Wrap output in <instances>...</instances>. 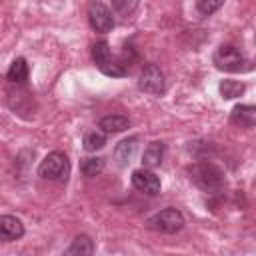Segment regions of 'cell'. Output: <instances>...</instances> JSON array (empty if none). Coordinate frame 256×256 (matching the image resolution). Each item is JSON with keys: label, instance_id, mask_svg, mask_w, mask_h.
Masks as SVG:
<instances>
[{"label": "cell", "instance_id": "1", "mask_svg": "<svg viewBox=\"0 0 256 256\" xmlns=\"http://www.w3.org/2000/svg\"><path fill=\"white\" fill-rule=\"evenodd\" d=\"M182 226H184V216L176 208H164L146 220V228L154 232H162V234H174L182 230Z\"/></svg>", "mask_w": 256, "mask_h": 256}, {"label": "cell", "instance_id": "2", "mask_svg": "<svg viewBox=\"0 0 256 256\" xmlns=\"http://www.w3.org/2000/svg\"><path fill=\"white\" fill-rule=\"evenodd\" d=\"M38 174L44 178V180H66L68 174H70V162L66 158L64 152H50L48 156H44V160L40 162L38 166Z\"/></svg>", "mask_w": 256, "mask_h": 256}, {"label": "cell", "instance_id": "3", "mask_svg": "<svg viewBox=\"0 0 256 256\" xmlns=\"http://www.w3.org/2000/svg\"><path fill=\"white\" fill-rule=\"evenodd\" d=\"M92 58L98 66L100 72H104L106 76H114V78H120L126 74V66L122 62H116L112 58V52H110V46L106 40H100L92 46Z\"/></svg>", "mask_w": 256, "mask_h": 256}, {"label": "cell", "instance_id": "4", "mask_svg": "<svg viewBox=\"0 0 256 256\" xmlns=\"http://www.w3.org/2000/svg\"><path fill=\"white\" fill-rule=\"evenodd\" d=\"M190 178L204 190H218L224 184V174L212 162H198L190 170Z\"/></svg>", "mask_w": 256, "mask_h": 256}, {"label": "cell", "instance_id": "5", "mask_svg": "<svg viewBox=\"0 0 256 256\" xmlns=\"http://www.w3.org/2000/svg\"><path fill=\"white\" fill-rule=\"evenodd\" d=\"M212 60H214L216 68L218 70H224V72H240V70H244V64H246L242 52L236 46H232V44L220 46L214 52V58Z\"/></svg>", "mask_w": 256, "mask_h": 256}, {"label": "cell", "instance_id": "6", "mask_svg": "<svg viewBox=\"0 0 256 256\" xmlns=\"http://www.w3.org/2000/svg\"><path fill=\"white\" fill-rule=\"evenodd\" d=\"M138 86H140V90H144L146 94H152V96L164 94V90H166V80H164L162 70H160L156 64H146V66L142 68V72H140Z\"/></svg>", "mask_w": 256, "mask_h": 256}, {"label": "cell", "instance_id": "7", "mask_svg": "<svg viewBox=\"0 0 256 256\" xmlns=\"http://www.w3.org/2000/svg\"><path fill=\"white\" fill-rule=\"evenodd\" d=\"M88 22L96 32H110L114 28V16L102 2H90Z\"/></svg>", "mask_w": 256, "mask_h": 256}, {"label": "cell", "instance_id": "8", "mask_svg": "<svg viewBox=\"0 0 256 256\" xmlns=\"http://www.w3.org/2000/svg\"><path fill=\"white\" fill-rule=\"evenodd\" d=\"M132 186L138 192H144L148 196H154L160 192V180L150 170H134L132 172Z\"/></svg>", "mask_w": 256, "mask_h": 256}, {"label": "cell", "instance_id": "9", "mask_svg": "<svg viewBox=\"0 0 256 256\" xmlns=\"http://www.w3.org/2000/svg\"><path fill=\"white\" fill-rule=\"evenodd\" d=\"M230 122L240 126V128H250L256 126V106L254 104H238L232 108Z\"/></svg>", "mask_w": 256, "mask_h": 256}, {"label": "cell", "instance_id": "10", "mask_svg": "<svg viewBox=\"0 0 256 256\" xmlns=\"http://www.w3.org/2000/svg\"><path fill=\"white\" fill-rule=\"evenodd\" d=\"M24 234V224L16 216H2L0 218V238L4 242H12L22 238Z\"/></svg>", "mask_w": 256, "mask_h": 256}, {"label": "cell", "instance_id": "11", "mask_svg": "<svg viewBox=\"0 0 256 256\" xmlns=\"http://www.w3.org/2000/svg\"><path fill=\"white\" fill-rule=\"evenodd\" d=\"M136 148H138V138H126V140H122V142H118V146L114 148V158H116V162L120 164V166H126L132 158H134V154H136Z\"/></svg>", "mask_w": 256, "mask_h": 256}, {"label": "cell", "instance_id": "12", "mask_svg": "<svg viewBox=\"0 0 256 256\" xmlns=\"http://www.w3.org/2000/svg\"><path fill=\"white\" fill-rule=\"evenodd\" d=\"M164 152H166L164 142H150L148 148H146L144 154H142V164H144L146 168H156V166H160L162 160H164Z\"/></svg>", "mask_w": 256, "mask_h": 256}, {"label": "cell", "instance_id": "13", "mask_svg": "<svg viewBox=\"0 0 256 256\" xmlns=\"http://www.w3.org/2000/svg\"><path fill=\"white\" fill-rule=\"evenodd\" d=\"M130 126V120L122 114H110L100 120V128L104 132H124Z\"/></svg>", "mask_w": 256, "mask_h": 256}, {"label": "cell", "instance_id": "14", "mask_svg": "<svg viewBox=\"0 0 256 256\" xmlns=\"http://www.w3.org/2000/svg\"><path fill=\"white\" fill-rule=\"evenodd\" d=\"M6 78H8V82H12V84H22V82H26V78H28V64H26V60H24V58H16V60L10 64V70H8Z\"/></svg>", "mask_w": 256, "mask_h": 256}, {"label": "cell", "instance_id": "15", "mask_svg": "<svg viewBox=\"0 0 256 256\" xmlns=\"http://www.w3.org/2000/svg\"><path fill=\"white\" fill-rule=\"evenodd\" d=\"M94 252V244H92V240H90V236H86V234H80V236H76L74 240H72V244L68 246V250H66V254H78V256H88V254H92Z\"/></svg>", "mask_w": 256, "mask_h": 256}, {"label": "cell", "instance_id": "16", "mask_svg": "<svg viewBox=\"0 0 256 256\" xmlns=\"http://www.w3.org/2000/svg\"><path fill=\"white\" fill-rule=\"evenodd\" d=\"M218 90H220V96H222V98L232 100V98L242 96L244 90H246V86H244L242 82H238V80H222L220 86H218Z\"/></svg>", "mask_w": 256, "mask_h": 256}, {"label": "cell", "instance_id": "17", "mask_svg": "<svg viewBox=\"0 0 256 256\" xmlns=\"http://www.w3.org/2000/svg\"><path fill=\"white\" fill-rule=\"evenodd\" d=\"M80 170L84 176H96L104 170V160L102 158H86V160H82Z\"/></svg>", "mask_w": 256, "mask_h": 256}, {"label": "cell", "instance_id": "18", "mask_svg": "<svg viewBox=\"0 0 256 256\" xmlns=\"http://www.w3.org/2000/svg\"><path fill=\"white\" fill-rule=\"evenodd\" d=\"M106 144V136L102 134V132H90V134H86L84 136V148L88 150V152H96V150H100L102 146Z\"/></svg>", "mask_w": 256, "mask_h": 256}, {"label": "cell", "instance_id": "19", "mask_svg": "<svg viewBox=\"0 0 256 256\" xmlns=\"http://www.w3.org/2000/svg\"><path fill=\"white\" fill-rule=\"evenodd\" d=\"M138 2L140 0H112V8L118 16H130L136 8H138Z\"/></svg>", "mask_w": 256, "mask_h": 256}, {"label": "cell", "instance_id": "20", "mask_svg": "<svg viewBox=\"0 0 256 256\" xmlns=\"http://www.w3.org/2000/svg\"><path fill=\"white\" fill-rule=\"evenodd\" d=\"M222 4H224V0H196V8H198V12L204 14V16H210V14H214L216 10H220Z\"/></svg>", "mask_w": 256, "mask_h": 256}]
</instances>
